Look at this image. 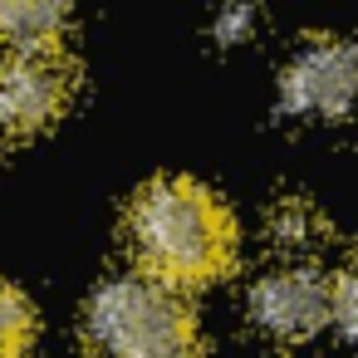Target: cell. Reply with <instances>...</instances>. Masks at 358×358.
<instances>
[{
  "label": "cell",
  "mask_w": 358,
  "mask_h": 358,
  "mask_svg": "<svg viewBox=\"0 0 358 358\" xmlns=\"http://www.w3.org/2000/svg\"><path fill=\"white\" fill-rule=\"evenodd\" d=\"M128 250L148 280L182 294L236 265V216L196 177H152L128 206Z\"/></svg>",
  "instance_id": "1"
},
{
  "label": "cell",
  "mask_w": 358,
  "mask_h": 358,
  "mask_svg": "<svg viewBox=\"0 0 358 358\" xmlns=\"http://www.w3.org/2000/svg\"><path fill=\"white\" fill-rule=\"evenodd\" d=\"M74 94V69L59 55H10L0 64V143L50 128Z\"/></svg>",
  "instance_id": "5"
},
{
  "label": "cell",
  "mask_w": 358,
  "mask_h": 358,
  "mask_svg": "<svg viewBox=\"0 0 358 358\" xmlns=\"http://www.w3.org/2000/svg\"><path fill=\"white\" fill-rule=\"evenodd\" d=\"M69 30V10L50 0H6L0 6V40L15 55H59Z\"/></svg>",
  "instance_id": "6"
},
{
  "label": "cell",
  "mask_w": 358,
  "mask_h": 358,
  "mask_svg": "<svg viewBox=\"0 0 358 358\" xmlns=\"http://www.w3.org/2000/svg\"><path fill=\"white\" fill-rule=\"evenodd\" d=\"M255 30V10L250 6H231V10H221L216 20H211V35L221 40V45H236V40H245Z\"/></svg>",
  "instance_id": "10"
},
{
  "label": "cell",
  "mask_w": 358,
  "mask_h": 358,
  "mask_svg": "<svg viewBox=\"0 0 358 358\" xmlns=\"http://www.w3.org/2000/svg\"><path fill=\"white\" fill-rule=\"evenodd\" d=\"M245 319L275 343H299L329 319V280L314 265H275L250 285Z\"/></svg>",
  "instance_id": "4"
},
{
  "label": "cell",
  "mask_w": 358,
  "mask_h": 358,
  "mask_svg": "<svg viewBox=\"0 0 358 358\" xmlns=\"http://www.w3.org/2000/svg\"><path fill=\"white\" fill-rule=\"evenodd\" d=\"M35 348V304L0 280V358H30Z\"/></svg>",
  "instance_id": "7"
},
{
  "label": "cell",
  "mask_w": 358,
  "mask_h": 358,
  "mask_svg": "<svg viewBox=\"0 0 358 358\" xmlns=\"http://www.w3.org/2000/svg\"><path fill=\"white\" fill-rule=\"evenodd\" d=\"M84 334L103 358H206L187 299L148 275H113L84 304Z\"/></svg>",
  "instance_id": "2"
},
{
  "label": "cell",
  "mask_w": 358,
  "mask_h": 358,
  "mask_svg": "<svg viewBox=\"0 0 358 358\" xmlns=\"http://www.w3.org/2000/svg\"><path fill=\"white\" fill-rule=\"evenodd\" d=\"M270 236H275V245H285V250L314 245V241L324 236V216H319L304 196H285V201L275 206V216H270Z\"/></svg>",
  "instance_id": "8"
},
{
  "label": "cell",
  "mask_w": 358,
  "mask_h": 358,
  "mask_svg": "<svg viewBox=\"0 0 358 358\" xmlns=\"http://www.w3.org/2000/svg\"><path fill=\"white\" fill-rule=\"evenodd\" d=\"M329 319H334V329L343 334V338H353L358 343V255L334 275V285H329Z\"/></svg>",
  "instance_id": "9"
},
{
  "label": "cell",
  "mask_w": 358,
  "mask_h": 358,
  "mask_svg": "<svg viewBox=\"0 0 358 358\" xmlns=\"http://www.w3.org/2000/svg\"><path fill=\"white\" fill-rule=\"evenodd\" d=\"M358 103V50L338 35H309L280 69V108L294 118H343Z\"/></svg>",
  "instance_id": "3"
}]
</instances>
